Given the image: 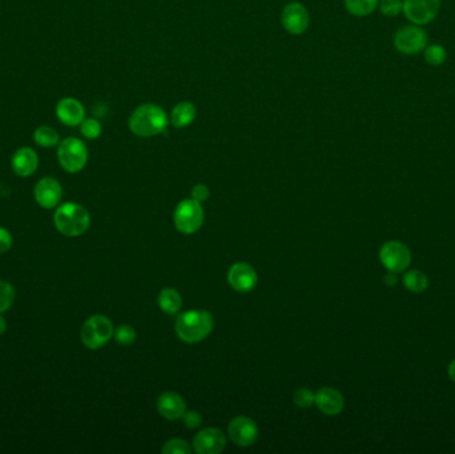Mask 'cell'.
Wrapping results in <instances>:
<instances>
[{"mask_svg":"<svg viewBox=\"0 0 455 454\" xmlns=\"http://www.w3.org/2000/svg\"><path fill=\"white\" fill-rule=\"evenodd\" d=\"M169 124L166 111L156 104H143L132 112L129 129L140 138H152L163 134Z\"/></svg>","mask_w":455,"mask_h":454,"instance_id":"6da1fadb","label":"cell"},{"mask_svg":"<svg viewBox=\"0 0 455 454\" xmlns=\"http://www.w3.org/2000/svg\"><path fill=\"white\" fill-rule=\"evenodd\" d=\"M213 317L201 309L188 311L176 318L175 330L181 341L187 344H196L205 340L213 330Z\"/></svg>","mask_w":455,"mask_h":454,"instance_id":"7a4b0ae2","label":"cell"},{"mask_svg":"<svg viewBox=\"0 0 455 454\" xmlns=\"http://www.w3.org/2000/svg\"><path fill=\"white\" fill-rule=\"evenodd\" d=\"M56 229L67 237H78L89 228L91 218L88 211L80 204L66 203L56 209L54 216Z\"/></svg>","mask_w":455,"mask_h":454,"instance_id":"3957f363","label":"cell"},{"mask_svg":"<svg viewBox=\"0 0 455 454\" xmlns=\"http://www.w3.org/2000/svg\"><path fill=\"white\" fill-rule=\"evenodd\" d=\"M57 160L66 172H80L88 162V151L85 144L78 138L62 140L57 147Z\"/></svg>","mask_w":455,"mask_h":454,"instance_id":"277c9868","label":"cell"},{"mask_svg":"<svg viewBox=\"0 0 455 454\" xmlns=\"http://www.w3.org/2000/svg\"><path fill=\"white\" fill-rule=\"evenodd\" d=\"M173 221L175 227L181 234H196L204 222V209L201 203L194 199L180 201L173 213Z\"/></svg>","mask_w":455,"mask_h":454,"instance_id":"5b68a950","label":"cell"},{"mask_svg":"<svg viewBox=\"0 0 455 454\" xmlns=\"http://www.w3.org/2000/svg\"><path fill=\"white\" fill-rule=\"evenodd\" d=\"M115 330L113 325L110 322V318H107L103 315H95L89 317L84 322L82 328V341L88 349H100L101 346L107 344L113 336Z\"/></svg>","mask_w":455,"mask_h":454,"instance_id":"8992f818","label":"cell"},{"mask_svg":"<svg viewBox=\"0 0 455 454\" xmlns=\"http://www.w3.org/2000/svg\"><path fill=\"white\" fill-rule=\"evenodd\" d=\"M380 260L389 272L400 274L412 264V252L403 243L390 240L380 249Z\"/></svg>","mask_w":455,"mask_h":454,"instance_id":"52a82bcc","label":"cell"},{"mask_svg":"<svg viewBox=\"0 0 455 454\" xmlns=\"http://www.w3.org/2000/svg\"><path fill=\"white\" fill-rule=\"evenodd\" d=\"M394 45L405 55L419 54L428 45L426 32L417 24L402 27L394 36Z\"/></svg>","mask_w":455,"mask_h":454,"instance_id":"ba28073f","label":"cell"},{"mask_svg":"<svg viewBox=\"0 0 455 454\" xmlns=\"http://www.w3.org/2000/svg\"><path fill=\"white\" fill-rule=\"evenodd\" d=\"M441 0H403V14L417 26L428 24L440 13Z\"/></svg>","mask_w":455,"mask_h":454,"instance_id":"9c48e42d","label":"cell"},{"mask_svg":"<svg viewBox=\"0 0 455 454\" xmlns=\"http://www.w3.org/2000/svg\"><path fill=\"white\" fill-rule=\"evenodd\" d=\"M228 434L237 446H250L259 439L257 424L245 416H238L228 425Z\"/></svg>","mask_w":455,"mask_h":454,"instance_id":"30bf717a","label":"cell"},{"mask_svg":"<svg viewBox=\"0 0 455 454\" xmlns=\"http://www.w3.org/2000/svg\"><path fill=\"white\" fill-rule=\"evenodd\" d=\"M309 22L308 10L298 1H291L282 10L281 23L291 35H303L309 27Z\"/></svg>","mask_w":455,"mask_h":454,"instance_id":"8fae6325","label":"cell"},{"mask_svg":"<svg viewBox=\"0 0 455 454\" xmlns=\"http://www.w3.org/2000/svg\"><path fill=\"white\" fill-rule=\"evenodd\" d=\"M228 281L236 292L248 293L257 285L259 277L252 265L247 262H236L228 272Z\"/></svg>","mask_w":455,"mask_h":454,"instance_id":"7c38bea8","label":"cell"},{"mask_svg":"<svg viewBox=\"0 0 455 454\" xmlns=\"http://www.w3.org/2000/svg\"><path fill=\"white\" fill-rule=\"evenodd\" d=\"M226 445V437L216 427H207L194 437V449L198 454H220Z\"/></svg>","mask_w":455,"mask_h":454,"instance_id":"4fadbf2b","label":"cell"},{"mask_svg":"<svg viewBox=\"0 0 455 454\" xmlns=\"http://www.w3.org/2000/svg\"><path fill=\"white\" fill-rule=\"evenodd\" d=\"M56 116L60 123L67 127H76L85 119L84 106L75 97H63L56 104Z\"/></svg>","mask_w":455,"mask_h":454,"instance_id":"5bb4252c","label":"cell"},{"mask_svg":"<svg viewBox=\"0 0 455 454\" xmlns=\"http://www.w3.org/2000/svg\"><path fill=\"white\" fill-rule=\"evenodd\" d=\"M34 193H35V199L39 206L45 208V209H51V208H55L60 203L62 196H63V190L57 180L54 178H44V179L38 181V184L35 185Z\"/></svg>","mask_w":455,"mask_h":454,"instance_id":"9a60e30c","label":"cell"},{"mask_svg":"<svg viewBox=\"0 0 455 454\" xmlns=\"http://www.w3.org/2000/svg\"><path fill=\"white\" fill-rule=\"evenodd\" d=\"M318 409L328 416H337L344 411L345 399L334 388H321L316 393V402Z\"/></svg>","mask_w":455,"mask_h":454,"instance_id":"2e32d148","label":"cell"},{"mask_svg":"<svg viewBox=\"0 0 455 454\" xmlns=\"http://www.w3.org/2000/svg\"><path fill=\"white\" fill-rule=\"evenodd\" d=\"M39 165V157L38 153L32 148L23 147L15 152L11 160V166L15 173L20 178H28L35 173Z\"/></svg>","mask_w":455,"mask_h":454,"instance_id":"e0dca14e","label":"cell"},{"mask_svg":"<svg viewBox=\"0 0 455 454\" xmlns=\"http://www.w3.org/2000/svg\"><path fill=\"white\" fill-rule=\"evenodd\" d=\"M159 413L166 420H179L187 412L184 399L175 392H164L157 399Z\"/></svg>","mask_w":455,"mask_h":454,"instance_id":"ac0fdd59","label":"cell"},{"mask_svg":"<svg viewBox=\"0 0 455 454\" xmlns=\"http://www.w3.org/2000/svg\"><path fill=\"white\" fill-rule=\"evenodd\" d=\"M196 115H197V110H196L194 103L181 101L171 112L169 123L176 128H185L194 123Z\"/></svg>","mask_w":455,"mask_h":454,"instance_id":"d6986e66","label":"cell"},{"mask_svg":"<svg viewBox=\"0 0 455 454\" xmlns=\"http://www.w3.org/2000/svg\"><path fill=\"white\" fill-rule=\"evenodd\" d=\"M159 305H160V309L168 315H176L181 309L182 300L176 289L166 288L163 289L159 295Z\"/></svg>","mask_w":455,"mask_h":454,"instance_id":"ffe728a7","label":"cell"},{"mask_svg":"<svg viewBox=\"0 0 455 454\" xmlns=\"http://www.w3.org/2000/svg\"><path fill=\"white\" fill-rule=\"evenodd\" d=\"M403 285L407 290L412 293H422L425 292L428 287V276L425 275L422 271L418 269H412L403 275Z\"/></svg>","mask_w":455,"mask_h":454,"instance_id":"44dd1931","label":"cell"},{"mask_svg":"<svg viewBox=\"0 0 455 454\" xmlns=\"http://www.w3.org/2000/svg\"><path fill=\"white\" fill-rule=\"evenodd\" d=\"M34 140L39 147H43V148H52L60 143L59 134L54 128H51L48 125L38 127L34 132Z\"/></svg>","mask_w":455,"mask_h":454,"instance_id":"7402d4cb","label":"cell"},{"mask_svg":"<svg viewBox=\"0 0 455 454\" xmlns=\"http://www.w3.org/2000/svg\"><path fill=\"white\" fill-rule=\"evenodd\" d=\"M378 4V0H345L347 13L354 16H368L372 14Z\"/></svg>","mask_w":455,"mask_h":454,"instance_id":"603a6c76","label":"cell"},{"mask_svg":"<svg viewBox=\"0 0 455 454\" xmlns=\"http://www.w3.org/2000/svg\"><path fill=\"white\" fill-rule=\"evenodd\" d=\"M447 57L446 50L440 45V44H431V45H426L425 48V60L428 62V64L433 66V67H438L445 63Z\"/></svg>","mask_w":455,"mask_h":454,"instance_id":"cb8c5ba5","label":"cell"},{"mask_svg":"<svg viewBox=\"0 0 455 454\" xmlns=\"http://www.w3.org/2000/svg\"><path fill=\"white\" fill-rule=\"evenodd\" d=\"M15 302V289L10 283L0 281V315L8 311Z\"/></svg>","mask_w":455,"mask_h":454,"instance_id":"d4e9b609","label":"cell"},{"mask_svg":"<svg viewBox=\"0 0 455 454\" xmlns=\"http://www.w3.org/2000/svg\"><path fill=\"white\" fill-rule=\"evenodd\" d=\"M115 339L116 341L120 345H131L136 341V330L133 329V327L128 325V324H123L120 325L117 329L115 330Z\"/></svg>","mask_w":455,"mask_h":454,"instance_id":"484cf974","label":"cell"},{"mask_svg":"<svg viewBox=\"0 0 455 454\" xmlns=\"http://www.w3.org/2000/svg\"><path fill=\"white\" fill-rule=\"evenodd\" d=\"M161 452L164 454H191L192 449L184 440L180 439H172L166 441L164 446L161 448Z\"/></svg>","mask_w":455,"mask_h":454,"instance_id":"4316f807","label":"cell"},{"mask_svg":"<svg viewBox=\"0 0 455 454\" xmlns=\"http://www.w3.org/2000/svg\"><path fill=\"white\" fill-rule=\"evenodd\" d=\"M80 131L84 138L94 140L101 135V124L96 119H84L80 124Z\"/></svg>","mask_w":455,"mask_h":454,"instance_id":"83f0119b","label":"cell"},{"mask_svg":"<svg viewBox=\"0 0 455 454\" xmlns=\"http://www.w3.org/2000/svg\"><path fill=\"white\" fill-rule=\"evenodd\" d=\"M294 404L300 408H310L316 402V395L308 389V388H301L294 393Z\"/></svg>","mask_w":455,"mask_h":454,"instance_id":"f1b7e54d","label":"cell"},{"mask_svg":"<svg viewBox=\"0 0 455 454\" xmlns=\"http://www.w3.org/2000/svg\"><path fill=\"white\" fill-rule=\"evenodd\" d=\"M402 0H381V13L387 16H397L402 13Z\"/></svg>","mask_w":455,"mask_h":454,"instance_id":"f546056e","label":"cell"},{"mask_svg":"<svg viewBox=\"0 0 455 454\" xmlns=\"http://www.w3.org/2000/svg\"><path fill=\"white\" fill-rule=\"evenodd\" d=\"M182 421H184V425L185 427H188L189 429H196V427L201 425L203 417H201L200 413L196 412V411H191V412L184 413Z\"/></svg>","mask_w":455,"mask_h":454,"instance_id":"4dcf8cb0","label":"cell"},{"mask_svg":"<svg viewBox=\"0 0 455 454\" xmlns=\"http://www.w3.org/2000/svg\"><path fill=\"white\" fill-rule=\"evenodd\" d=\"M11 247H13V236L6 228L0 227V255L10 250Z\"/></svg>","mask_w":455,"mask_h":454,"instance_id":"1f68e13d","label":"cell"},{"mask_svg":"<svg viewBox=\"0 0 455 454\" xmlns=\"http://www.w3.org/2000/svg\"><path fill=\"white\" fill-rule=\"evenodd\" d=\"M209 190H208L207 185L204 184H197L194 185V190H192V199L198 201V203H203V201H207L209 199Z\"/></svg>","mask_w":455,"mask_h":454,"instance_id":"d6a6232c","label":"cell"},{"mask_svg":"<svg viewBox=\"0 0 455 454\" xmlns=\"http://www.w3.org/2000/svg\"><path fill=\"white\" fill-rule=\"evenodd\" d=\"M398 283V277H397V274H393V272H389L387 276H385V284L387 287H396Z\"/></svg>","mask_w":455,"mask_h":454,"instance_id":"836d02e7","label":"cell"},{"mask_svg":"<svg viewBox=\"0 0 455 454\" xmlns=\"http://www.w3.org/2000/svg\"><path fill=\"white\" fill-rule=\"evenodd\" d=\"M447 373H449V377L452 381L455 383V360H453L447 368Z\"/></svg>","mask_w":455,"mask_h":454,"instance_id":"e575fe53","label":"cell"},{"mask_svg":"<svg viewBox=\"0 0 455 454\" xmlns=\"http://www.w3.org/2000/svg\"><path fill=\"white\" fill-rule=\"evenodd\" d=\"M6 329H7V322L3 317L0 316V336L6 332Z\"/></svg>","mask_w":455,"mask_h":454,"instance_id":"d590c367","label":"cell"}]
</instances>
